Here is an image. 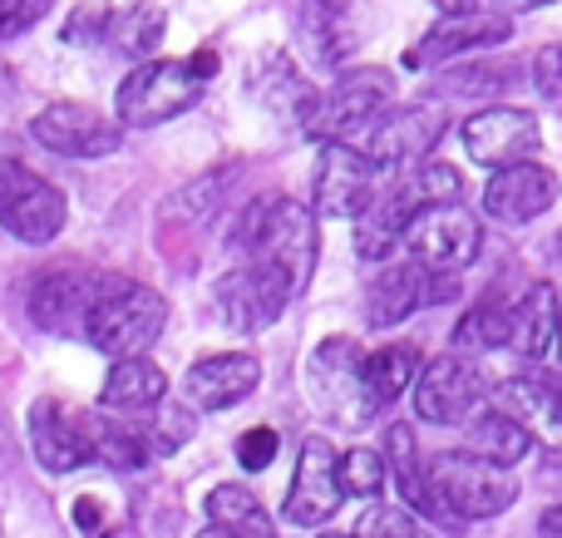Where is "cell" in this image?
<instances>
[{"mask_svg": "<svg viewBox=\"0 0 562 538\" xmlns=\"http://www.w3.org/2000/svg\"><path fill=\"white\" fill-rule=\"evenodd\" d=\"M233 243L243 247L252 262L277 267V272L286 277L291 296H301L311 287V272H316V217H311L306 203L262 193L243 213Z\"/></svg>", "mask_w": 562, "mask_h": 538, "instance_id": "1", "label": "cell"}, {"mask_svg": "<svg viewBox=\"0 0 562 538\" xmlns=\"http://www.w3.org/2000/svg\"><path fill=\"white\" fill-rule=\"evenodd\" d=\"M213 75H217V49H193L183 59H148V65H138L119 85L114 124L148 128V124H164V119H178L183 109H193L207 94Z\"/></svg>", "mask_w": 562, "mask_h": 538, "instance_id": "2", "label": "cell"}, {"mask_svg": "<svg viewBox=\"0 0 562 538\" xmlns=\"http://www.w3.org/2000/svg\"><path fill=\"white\" fill-rule=\"evenodd\" d=\"M419 474H425V494L435 504V519H445V514H454V519H498L518 500L514 474L494 470V464H484L469 450L419 460Z\"/></svg>", "mask_w": 562, "mask_h": 538, "instance_id": "3", "label": "cell"}, {"mask_svg": "<svg viewBox=\"0 0 562 538\" xmlns=\"http://www.w3.org/2000/svg\"><path fill=\"white\" fill-rule=\"evenodd\" d=\"M306 376H311V395H316L321 415L330 425H340V430H360L380 411V395L370 385V356L350 336L321 341Z\"/></svg>", "mask_w": 562, "mask_h": 538, "instance_id": "4", "label": "cell"}, {"mask_svg": "<svg viewBox=\"0 0 562 538\" xmlns=\"http://www.w3.org/2000/svg\"><path fill=\"white\" fill-rule=\"evenodd\" d=\"M164 326H168V296L144 282H124L89 312L85 336L89 346H99L114 361H134L164 336Z\"/></svg>", "mask_w": 562, "mask_h": 538, "instance_id": "5", "label": "cell"}, {"mask_svg": "<svg viewBox=\"0 0 562 538\" xmlns=\"http://www.w3.org/2000/svg\"><path fill=\"white\" fill-rule=\"evenodd\" d=\"M128 277L119 272H89V267H55L40 272L35 292H30V316L40 332L55 336H85V322L109 292H119Z\"/></svg>", "mask_w": 562, "mask_h": 538, "instance_id": "6", "label": "cell"}, {"mask_svg": "<svg viewBox=\"0 0 562 538\" xmlns=\"http://www.w3.org/2000/svg\"><path fill=\"white\" fill-rule=\"evenodd\" d=\"M395 104V79L390 69H356V75H340L326 94H316V109H311L306 128L326 144H346V134L375 124L385 109Z\"/></svg>", "mask_w": 562, "mask_h": 538, "instance_id": "7", "label": "cell"}, {"mask_svg": "<svg viewBox=\"0 0 562 538\" xmlns=\"http://www.w3.org/2000/svg\"><path fill=\"white\" fill-rule=\"evenodd\" d=\"M479 237H484V227H479V217L469 213V208L449 203V208H429L419 203V213L409 217L405 227V253L415 267H425V272H449L454 277L459 267H469L479 257Z\"/></svg>", "mask_w": 562, "mask_h": 538, "instance_id": "8", "label": "cell"}, {"mask_svg": "<svg viewBox=\"0 0 562 538\" xmlns=\"http://www.w3.org/2000/svg\"><path fill=\"white\" fill-rule=\"evenodd\" d=\"M65 213H69L65 193H59L49 178L30 173L15 158L0 164V227H5L10 237L40 247V243H49V237H59Z\"/></svg>", "mask_w": 562, "mask_h": 538, "instance_id": "9", "label": "cell"}, {"mask_svg": "<svg viewBox=\"0 0 562 538\" xmlns=\"http://www.w3.org/2000/svg\"><path fill=\"white\" fill-rule=\"evenodd\" d=\"M488 381H484V366L469 361V356L449 351L435 356L425 371L415 376V415L429 425H459L484 405Z\"/></svg>", "mask_w": 562, "mask_h": 538, "instance_id": "10", "label": "cell"}, {"mask_svg": "<svg viewBox=\"0 0 562 538\" xmlns=\"http://www.w3.org/2000/svg\"><path fill=\"white\" fill-rule=\"evenodd\" d=\"M459 296V277L449 272H425V267H385L380 277H370L366 287V322L370 326H400L405 316H415L419 306H445Z\"/></svg>", "mask_w": 562, "mask_h": 538, "instance_id": "11", "label": "cell"}, {"mask_svg": "<svg viewBox=\"0 0 562 538\" xmlns=\"http://www.w3.org/2000/svg\"><path fill=\"white\" fill-rule=\"evenodd\" d=\"M30 134H35V144H45L49 154L75 158V164H85V158H109L124 144V128H119L114 119H104L89 104H69V99L40 109V114L30 119Z\"/></svg>", "mask_w": 562, "mask_h": 538, "instance_id": "12", "label": "cell"}, {"mask_svg": "<svg viewBox=\"0 0 562 538\" xmlns=\"http://www.w3.org/2000/svg\"><path fill=\"white\" fill-rule=\"evenodd\" d=\"M213 296H217V312H223V322L233 326V332H267V326L286 312L291 287L277 267L247 257V267H233V272L217 282Z\"/></svg>", "mask_w": 562, "mask_h": 538, "instance_id": "13", "label": "cell"}, {"mask_svg": "<svg viewBox=\"0 0 562 538\" xmlns=\"http://www.w3.org/2000/svg\"><path fill=\"white\" fill-rule=\"evenodd\" d=\"M464 148L479 168H514L533 164V154L543 148V128L528 109H479L464 119Z\"/></svg>", "mask_w": 562, "mask_h": 538, "instance_id": "14", "label": "cell"}, {"mask_svg": "<svg viewBox=\"0 0 562 538\" xmlns=\"http://www.w3.org/2000/svg\"><path fill=\"white\" fill-rule=\"evenodd\" d=\"M370 178L375 168L366 164V154L350 144H326L316 158V178H311V217H360L370 203Z\"/></svg>", "mask_w": 562, "mask_h": 538, "instance_id": "15", "label": "cell"}, {"mask_svg": "<svg viewBox=\"0 0 562 538\" xmlns=\"http://www.w3.org/2000/svg\"><path fill=\"white\" fill-rule=\"evenodd\" d=\"M445 138V114L435 104H409L395 114H380L366 134V164L370 168H395L409 158H425L429 148Z\"/></svg>", "mask_w": 562, "mask_h": 538, "instance_id": "16", "label": "cell"}, {"mask_svg": "<svg viewBox=\"0 0 562 538\" xmlns=\"http://www.w3.org/2000/svg\"><path fill=\"white\" fill-rule=\"evenodd\" d=\"M340 484H336V450H330V440H321V435H311L306 445H301V460H296V480H291V494H286V524H296V529H316V524H326L330 514L340 509Z\"/></svg>", "mask_w": 562, "mask_h": 538, "instance_id": "17", "label": "cell"}, {"mask_svg": "<svg viewBox=\"0 0 562 538\" xmlns=\"http://www.w3.org/2000/svg\"><path fill=\"white\" fill-rule=\"evenodd\" d=\"M262 385V361L243 351H217L203 356V361L188 366L183 376V395L198 405V411H233L247 395Z\"/></svg>", "mask_w": 562, "mask_h": 538, "instance_id": "18", "label": "cell"}, {"mask_svg": "<svg viewBox=\"0 0 562 538\" xmlns=\"http://www.w3.org/2000/svg\"><path fill=\"white\" fill-rule=\"evenodd\" d=\"M558 198V178L543 164H514L498 168L484 183V213L498 223H533L553 208Z\"/></svg>", "mask_w": 562, "mask_h": 538, "instance_id": "19", "label": "cell"}, {"mask_svg": "<svg viewBox=\"0 0 562 538\" xmlns=\"http://www.w3.org/2000/svg\"><path fill=\"white\" fill-rule=\"evenodd\" d=\"M508 40V20L504 15H484L479 5H449L445 25H435L425 35V45L409 55V65H429V59H449L459 49H488Z\"/></svg>", "mask_w": 562, "mask_h": 538, "instance_id": "20", "label": "cell"}, {"mask_svg": "<svg viewBox=\"0 0 562 538\" xmlns=\"http://www.w3.org/2000/svg\"><path fill=\"white\" fill-rule=\"evenodd\" d=\"M30 450H35L40 470L69 474L85 464V440H79V421L59 401L30 405Z\"/></svg>", "mask_w": 562, "mask_h": 538, "instance_id": "21", "label": "cell"}, {"mask_svg": "<svg viewBox=\"0 0 562 538\" xmlns=\"http://www.w3.org/2000/svg\"><path fill=\"white\" fill-rule=\"evenodd\" d=\"M415 213H419V193H405V188L385 193V198H370L356 223V253L366 257V262H385V257L405 243V227Z\"/></svg>", "mask_w": 562, "mask_h": 538, "instance_id": "22", "label": "cell"}, {"mask_svg": "<svg viewBox=\"0 0 562 538\" xmlns=\"http://www.w3.org/2000/svg\"><path fill=\"white\" fill-rule=\"evenodd\" d=\"M99 401H104V411H119V415L154 411V405L168 401V376L158 371L154 361H144V356H134V361H114V371L104 376Z\"/></svg>", "mask_w": 562, "mask_h": 538, "instance_id": "23", "label": "cell"}, {"mask_svg": "<svg viewBox=\"0 0 562 538\" xmlns=\"http://www.w3.org/2000/svg\"><path fill=\"white\" fill-rule=\"evenodd\" d=\"M75 421H79V440H85V460L119 474L138 470L148 460V440L138 430H128V425L109 421V415H75Z\"/></svg>", "mask_w": 562, "mask_h": 538, "instance_id": "24", "label": "cell"}, {"mask_svg": "<svg viewBox=\"0 0 562 538\" xmlns=\"http://www.w3.org/2000/svg\"><path fill=\"white\" fill-rule=\"evenodd\" d=\"M469 445H474L469 455H479L484 464L514 470V464H524L528 455H533V430H524V425L504 411H484L474 425H469Z\"/></svg>", "mask_w": 562, "mask_h": 538, "instance_id": "25", "label": "cell"}, {"mask_svg": "<svg viewBox=\"0 0 562 538\" xmlns=\"http://www.w3.org/2000/svg\"><path fill=\"white\" fill-rule=\"evenodd\" d=\"M207 519L227 538H277L262 500H257L247 484H217V490L207 494Z\"/></svg>", "mask_w": 562, "mask_h": 538, "instance_id": "26", "label": "cell"}, {"mask_svg": "<svg viewBox=\"0 0 562 538\" xmlns=\"http://www.w3.org/2000/svg\"><path fill=\"white\" fill-rule=\"evenodd\" d=\"M553 332H558V292L553 282H538L514 306V341L524 346V356H548L553 351Z\"/></svg>", "mask_w": 562, "mask_h": 538, "instance_id": "27", "label": "cell"}, {"mask_svg": "<svg viewBox=\"0 0 562 538\" xmlns=\"http://www.w3.org/2000/svg\"><path fill=\"white\" fill-rule=\"evenodd\" d=\"M498 401H504V415H514L524 430H533V425L553 430L558 425V385L543 381V376H514V381H504Z\"/></svg>", "mask_w": 562, "mask_h": 538, "instance_id": "28", "label": "cell"}, {"mask_svg": "<svg viewBox=\"0 0 562 538\" xmlns=\"http://www.w3.org/2000/svg\"><path fill=\"white\" fill-rule=\"evenodd\" d=\"M454 341L474 346V351H498V346H508L514 341V306H508L504 296H484V302L459 322Z\"/></svg>", "mask_w": 562, "mask_h": 538, "instance_id": "29", "label": "cell"}, {"mask_svg": "<svg viewBox=\"0 0 562 538\" xmlns=\"http://www.w3.org/2000/svg\"><path fill=\"white\" fill-rule=\"evenodd\" d=\"M385 445H390V470L385 474H395V484H400V494H405L409 514H429V519H435V504H429V494H425V474H419L415 430H409V425H395Z\"/></svg>", "mask_w": 562, "mask_h": 538, "instance_id": "30", "label": "cell"}, {"mask_svg": "<svg viewBox=\"0 0 562 538\" xmlns=\"http://www.w3.org/2000/svg\"><path fill=\"white\" fill-rule=\"evenodd\" d=\"M415 376H419V346H409V341H395L370 356V385H375L380 405L400 401L415 385Z\"/></svg>", "mask_w": 562, "mask_h": 538, "instance_id": "31", "label": "cell"}, {"mask_svg": "<svg viewBox=\"0 0 562 538\" xmlns=\"http://www.w3.org/2000/svg\"><path fill=\"white\" fill-rule=\"evenodd\" d=\"M257 94L267 99V104L277 109V114H296V119H311V109H316V89L306 85V79L296 75V69L286 65V59H272V69H267V79H257Z\"/></svg>", "mask_w": 562, "mask_h": 538, "instance_id": "32", "label": "cell"}, {"mask_svg": "<svg viewBox=\"0 0 562 538\" xmlns=\"http://www.w3.org/2000/svg\"><path fill=\"white\" fill-rule=\"evenodd\" d=\"M336 484H340V494L375 500V494L385 490V460H380L375 450H366V445H356V450L336 455Z\"/></svg>", "mask_w": 562, "mask_h": 538, "instance_id": "33", "label": "cell"}, {"mask_svg": "<svg viewBox=\"0 0 562 538\" xmlns=\"http://www.w3.org/2000/svg\"><path fill=\"white\" fill-rule=\"evenodd\" d=\"M508 75L514 69L504 65H479V69H449V75H439V89L445 94H498V89L508 85Z\"/></svg>", "mask_w": 562, "mask_h": 538, "instance_id": "34", "label": "cell"}, {"mask_svg": "<svg viewBox=\"0 0 562 538\" xmlns=\"http://www.w3.org/2000/svg\"><path fill=\"white\" fill-rule=\"evenodd\" d=\"M148 435H154V450L173 455V450H183L188 435H193V415H188L183 405L164 401V405H154V430Z\"/></svg>", "mask_w": 562, "mask_h": 538, "instance_id": "35", "label": "cell"}, {"mask_svg": "<svg viewBox=\"0 0 562 538\" xmlns=\"http://www.w3.org/2000/svg\"><path fill=\"white\" fill-rule=\"evenodd\" d=\"M164 25H168V10L158 5H138L124 15V49H134V55H148V49L164 40Z\"/></svg>", "mask_w": 562, "mask_h": 538, "instance_id": "36", "label": "cell"}, {"mask_svg": "<svg viewBox=\"0 0 562 538\" xmlns=\"http://www.w3.org/2000/svg\"><path fill=\"white\" fill-rule=\"evenodd\" d=\"M459 193H464V178H459V168L425 164V173H419V203L429 198V208H449V203H459Z\"/></svg>", "mask_w": 562, "mask_h": 538, "instance_id": "37", "label": "cell"}, {"mask_svg": "<svg viewBox=\"0 0 562 538\" xmlns=\"http://www.w3.org/2000/svg\"><path fill=\"white\" fill-rule=\"evenodd\" d=\"M356 538H419V529L405 509H370V514H360Z\"/></svg>", "mask_w": 562, "mask_h": 538, "instance_id": "38", "label": "cell"}, {"mask_svg": "<svg viewBox=\"0 0 562 538\" xmlns=\"http://www.w3.org/2000/svg\"><path fill=\"white\" fill-rule=\"evenodd\" d=\"M109 20H114V10H104V5H79V10H69L65 40H69V45H94V40L104 35Z\"/></svg>", "mask_w": 562, "mask_h": 538, "instance_id": "39", "label": "cell"}, {"mask_svg": "<svg viewBox=\"0 0 562 538\" xmlns=\"http://www.w3.org/2000/svg\"><path fill=\"white\" fill-rule=\"evenodd\" d=\"M45 0H0V40H15L25 35L30 25H40L45 20Z\"/></svg>", "mask_w": 562, "mask_h": 538, "instance_id": "40", "label": "cell"}, {"mask_svg": "<svg viewBox=\"0 0 562 538\" xmlns=\"http://www.w3.org/2000/svg\"><path fill=\"white\" fill-rule=\"evenodd\" d=\"M237 460H243V470H267V464L277 460V430H267V425H257V430H247L243 440H237Z\"/></svg>", "mask_w": 562, "mask_h": 538, "instance_id": "41", "label": "cell"}, {"mask_svg": "<svg viewBox=\"0 0 562 538\" xmlns=\"http://www.w3.org/2000/svg\"><path fill=\"white\" fill-rule=\"evenodd\" d=\"M558 69H562V49L558 45H543V49H538V59H533V85H538V94H543L548 104H558V99H562Z\"/></svg>", "mask_w": 562, "mask_h": 538, "instance_id": "42", "label": "cell"}, {"mask_svg": "<svg viewBox=\"0 0 562 538\" xmlns=\"http://www.w3.org/2000/svg\"><path fill=\"white\" fill-rule=\"evenodd\" d=\"M538 534L543 538H562V509L553 504V509H543V524H538Z\"/></svg>", "mask_w": 562, "mask_h": 538, "instance_id": "43", "label": "cell"}, {"mask_svg": "<svg viewBox=\"0 0 562 538\" xmlns=\"http://www.w3.org/2000/svg\"><path fill=\"white\" fill-rule=\"evenodd\" d=\"M321 538H356V534H321Z\"/></svg>", "mask_w": 562, "mask_h": 538, "instance_id": "44", "label": "cell"}, {"mask_svg": "<svg viewBox=\"0 0 562 538\" xmlns=\"http://www.w3.org/2000/svg\"><path fill=\"white\" fill-rule=\"evenodd\" d=\"M203 538H227V534H217V529H213V534H203Z\"/></svg>", "mask_w": 562, "mask_h": 538, "instance_id": "45", "label": "cell"}]
</instances>
